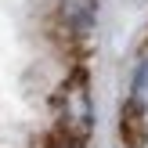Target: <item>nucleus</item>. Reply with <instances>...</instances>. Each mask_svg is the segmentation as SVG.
<instances>
[{
	"label": "nucleus",
	"instance_id": "f03ea898",
	"mask_svg": "<svg viewBox=\"0 0 148 148\" xmlns=\"http://www.w3.org/2000/svg\"><path fill=\"white\" fill-rule=\"evenodd\" d=\"M94 14H98V0H58V22L69 36H87L94 29Z\"/></svg>",
	"mask_w": 148,
	"mask_h": 148
},
{
	"label": "nucleus",
	"instance_id": "7ed1b4c3",
	"mask_svg": "<svg viewBox=\"0 0 148 148\" xmlns=\"http://www.w3.org/2000/svg\"><path fill=\"white\" fill-rule=\"evenodd\" d=\"M141 116H145V112H141V108H134V105L123 112V137H127V145H130V148H141V145H145Z\"/></svg>",
	"mask_w": 148,
	"mask_h": 148
},
{
	"label": "nucleus",
	"instance_id": "20e7f679",
	"mask_svg": "<svg viewBox=\"0 0 148 148\" xmlns=\"http://www.w3.org/2000/svg\"><path fill=\"white\" fill-rule=\"evenodd\" d=\"M130 105H134V108H141V112H148V58H145V65L137 69V76H134Z\"/></svg>",
	"mask_w": 148,
	"mask_h": 148
},
{
	"label": "nucleus",
	"instance_id": "39448f33",
	"mask_svg": "<svg viewBox=\"0 0 148 148\" xmlns=\"http://www.w3.org/2000/svg\"><path fill=\"white\" fill-rule=\"evenodd\" d=\"M47 148H83L79 141H69V137H58V141H51Z\"/></svg>",
	"mask_w": 148,
	"mask_h": 148
},
{
	"label": "nucleus",
	"instance_id": "f257e3e1",
	"mask_svg": "<svg viewBox=\"0 0 148 148\" xmlns=\"http://www.w3.org/2000/svg\"><path fill=\"white\" fill-rule=\"evenodd\" d=\"M54 112H58V127L62 137L83 145L94 130V101H90V83L83 72H72L54 94Z\"/></svg>",
	"mask_w": 148,
	"mask_h": 148
}]
</instances>
